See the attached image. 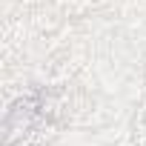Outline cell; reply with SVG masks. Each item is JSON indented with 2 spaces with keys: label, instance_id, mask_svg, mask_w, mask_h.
<instances>
[{
  "label": "cell",
  "instance_id": "1",
  "mask_svg": "<svg viewBox=\"0 0 146 146\" xmlns=\"http://www.w3.org/2000/svg\"><path fill=\"white\" fill-rule=\"evenodd\" d=\"M46 117H49V100L43 92L20 98L6 115V146H12L17 137L32 135L37 126L46 123Z\"/></svg>",
  "mask_w": 146,
  "mask_h": 146
}]
</instances>
